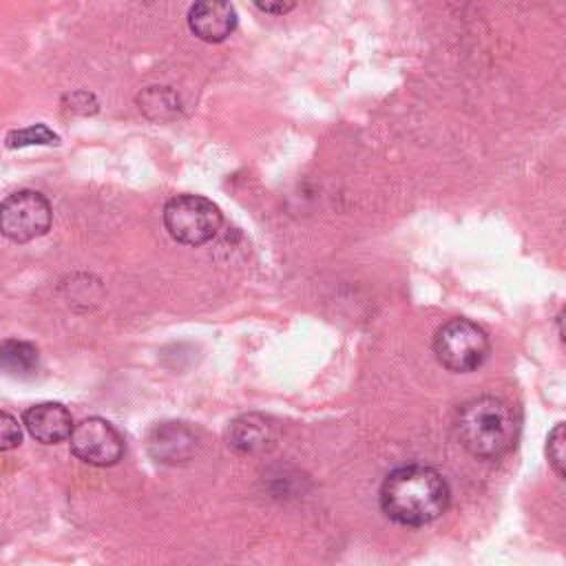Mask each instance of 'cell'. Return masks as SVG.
Wrapping results in <instances>:
<instances>
[{
    "instance_id": "11",
    "label": "cell",
    "mask_w": 566,
    "mask_h": 566,
    "mask_svg": "<svg viewBox=\"0 0 566 566\" xmlns=\"http://www.w3.org/2000/svg\"><path fill=\"white\" fill-rule=\"evenodd\" d=\"M0 365L11 376H31L38 369V349L18 338H7L0 345Z\"/></svg>"
},
{
    "instance_id": "7",
    "label": "cell",
    "mask_w": 566,
    "mask_h": 566,
    "mask_svg": "<svg viewBox=\"0 0 566 566\" xmlns=\"http://www.w3.org/2000/svg\"><path fill=\"white\" fill-rule=\"evenodd\" d=\"M188 27L203 42H223L237 29V11L230 2H195L188 9Z\"/></svg>"
},
{
    "instance_id": "15",
    "label": "cell",
    "mask_w": 566,
    "mask_h": 566,
    "mask_svg": "<svg viewBox=\"0 0 566 566\" xmlns=\"http://www.w3.org/2000/svg\"><path fill=\"white\" fill-rule=\"evenodd\" d=\"M256 9H261L263 13H285L294 9V4L292 2H256Z\"/></svg>"
},
{
    "instance_id": "2",
    "label": "cell",
    "mask_w": 566,
    "mask_h": 566,
    "mask_svg": "<svg viewBox=\"0 0 566 566\" xmlns=\"http://www.w3.org/2000/svg\"><path fill=\"white\" fill-rule=\"evenodd\" d=\"M517 416L509 402L495 396L467 400L455 416L460 444L475 458L495 460L509 453L517 440Z\"/></svg>"
},
{
    "instance_id": "1",
    "label": "cell",
    "mask_w": 566,
    "mask_h": 566,
    "mask_svg": "<svg viewBox=\"0 0 566 566\" xmlns=\"http://www.w3.org/2000/svg\"><path fill=\"white\" fill-rule=\"evenodd\" d=\"M449 504L444 478L424 464L394 469L380 486L382 513L402 526H424L442 515Z\"/></svg>"
},
{
    "instance_id": "3",
    "label": "cell",
    "mask_w": 566,
    "mask_h": 566,
    "mask_svg": "<svg viewBox=\"0 0 566 566\" xmlns=\"http://www.w3.org/2000/svg\"><path fill=\"white\" fill-rule=\"evenodd\" d=\"M486 332L469 318H451L442 323L433 336V352L438 363L453 374H469L478 369L489 356Z\"/></svg>"
},
{
    "instance_id": "13",
    "label": "cell",
    "mask_w": 566,
    "mask_h": 566,
    "mask_svg": "<svg viewBox=\"0 0 566 566\" xmlns=\"http://www.w3.org/2000/svg\"><path fill=\"white\" fill-rule=\"evenodd\" d=\"M546 458L553 471L566 480V422L555 424L546 438Z\"/></svg>"
},
{
    "instance_id": "16",
    "label": "cell",
    "mask_w": 566,
    "mask_h": 566,
    "mask_svg": "<svg viewBox=\"0 0 566 566\" xmlns=\"http://www.w3.org/2000/svg\"><path fill=\"white\" fill-rule=\"evenodd\" d=\"M557 332H559V338L566 343V307H562V312L557 314Z\"/></svg>"
},
{
    "instance_id": "9",
    "label": "cell",
    "mask_w": 566,
    "mask_h": 566,
    "mask_svg": "<svg viewBox=\"0 0 566 566\" xmlns=\"http://www.w3.org/2000/svg\"><path fill=\"white\" fill-rule=\"evenodd\" d=\"M148 453L161 464H181L195 453V433L181 422H161L148 436Z\"/></svg>"
},
{
    "instance_id": "14",
    "label": "cell",
    "mask_w": 566,
    "mask_h": 566,
    "mask_svg": "<svg viewBox=\"0 0 566 566\" xmlns=\"http://www.w3.org/2000/svg\"><path fill=\"white\" fill-rule=\"evenodd\" d=\"M20 424L18 420L9 413V411H2L0 416V447L2 451H9L13 447L20 444Z\"/></svg>"
},
{
    "instance_id": "5",
    "label": "cell",
    "mask_w": 566,
    "mask_h": 566,
    "mask_svg": "<svg viewBox=\"0 0 566 566\" xmlns=\"http://www.w3.org/2000/svg\"><path fill=\"white\" fill-rule=\"evenodd\" d=\"M53 210L49 199L35 190H18L0 206L2 234L15 243L42 237L51 228Z\"/></svg>"
},
{
    "instance_id": "8",
    "label": "cell",
    "mask_w": 566,
    "mask_h": 566,
    "mask_svg": "<svg viewBox=\"0 0 566 566\" xmlns=\"http://www.w3.org/2000/svg\"><path fill=\"white\" fill-rule=\"evenodd\" d=\"M22 422L27 431L44 444L62 442L64 438H71L73 433V418L69 409L60 402H38L29 407L22 416Z\"/></svg>"
},
{
    "instance_id": "6",
    "label": "cell",
    "mask_w": 566,
    "mask_h": 566,
    "mask_svg": "<svg viewBox=\"0 0 566 566\" xmlns=\"http://www.w3.org/2000/svg\"><path fill=\"white\" fill-rule=\"evenodd\" d=\"M71 451L86 464L113 467L124 455V438L108 420L91 416L73 427Z\"/></svg>"
},
{
    "instance_id": "10",
    "label": "cell",
    "mask_w": 566,
    "mask_h": 566,
    "mask_svg": "<svg viewBox=\"0 0 566 566\" xmlns=\"http://www.w3.org/2000/svg\"><path fill=\"white\" fill-rule=\"evenodd\" d=\"M270 440H272V427L263 416H256V413L237 418L228 429V442L243 453L261 451Z\"/></svg>"
},
{
    "instance_id": "12",
    "label": "cell",
    "mask_w": 566,
    "mask_h": 566,
    "mask_svg": "<svg viewBox=\"0 0 566 566\" xmlns=\"http://www.w3.org/2000/svg\"><path fill=\"white\" fill-rule=\"evenodd\" d=\"M60 137L44 124H33L20 130H11L7 135V146L9 148H24V146H44V144H57Z\"/></svg>"
},
{
    "instance_id": "4",
    "label": "cell",
    "mask_w": 566,
    "mask_h": 566,
    "mask_svg": "<svg viewBox=\"0 0 566 566\" xmlns=\"http://www.w3.org/2000/svg\"><path fill=\"white\" fill-rule=\"evenodd\" d=\"M221 210L201 195H177L164 206L168 234L184 245H201L221 228Z\"/></svg>"
}]
</instances>
